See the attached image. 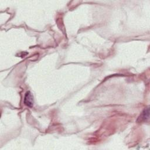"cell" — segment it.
Wrapping results in <instances>:
<instances>
[{"label":"cell","mask_w":150,"mask_h":150,"mask_svg":"<svg viewBox=\"0 0 150 150\" xmlns=\"http://www.w3.org/2000/svg\"><path fill=\"white\" fill-rule=\"evenodd\" d=\"M149 118V108L147 107L146 108H145L143 111L142 112L141 114L139 115L138 119V121H146L147 120H148Z\"/></svg>","instance_id":"2"},{"label":"cell","mask_w":150,"mask_h":150,"mask_svg":"<svg viewBox=\"0 0 150 150\" xmlns=\"http://www.w3.org/2000/svg\"><path fill=\"white\" fill-rule=\"evenodd\" d=\"M24 103L28 107H32L33 104V96L30 91L26 92L24 98Z\"/></svg>","instance_id":"1"}]
</instances>
